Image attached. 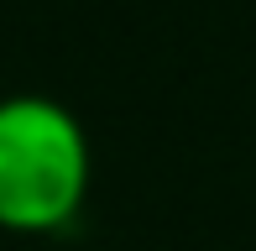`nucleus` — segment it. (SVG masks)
Here are the masks:
<instances>
[{"instance_id": "1", "label": "nucleus", "mask_w": 256, "mask_h": 251, "mask_svg": "<svg viewBox=\"0 0 256 251\" xmlns=\"http://www.w3.org/2000/svg\"><path fill=\"white\" fill-rule=\"evenodd\" d=\"M89 136L48 94L0 100V230H63L89 194Z\"/></svg>"}]
</instances>
